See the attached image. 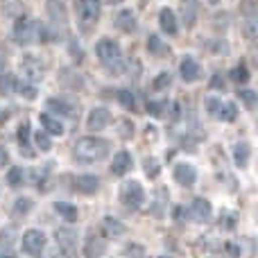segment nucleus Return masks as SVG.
Masks as SVG:
<instances>
[{"label":"nucleus","mask_w":258,"mask_h":258,"mask_svg":"<svg viewBox=\"0 0 258 258\" xmlns=\"http://www.w3.org/2000/svg\"><path fill=\"white\" fill-rule=\"evenodd\" d=\"M190 218L195 220V222H209L211 215H213V206H211L209 200H204V197H197L195 202L190 204Z\"/></svg>","instance_id":"10"},{"label":"nucleus","mask_w":258,"mask_h":258,"mask_svg":"<svg viewBox=\"0 0 258 258\" xmlns=\"http://www.w3.org/2000/svg\"><path fill=\"white\" fill-rule=\"evenodd\" d=\"M120 202L129 211H138L145 202V190L138 181H125L120 188Z\"/></svg>","instance_id":"3"},{"label":"nucleus","mask_w":258,"mask_h":258,"mask_svg":"<svg viewBox=\"0 0 258 258\" xmlns=\"http://www.w3.org/2000/svg\"><path fill=\"white\" fill-rule=\"evenodd\" d=\"M14 84H16V77L9 75V73H5V75H0V95H7L14 91Z\"/></svg>","instance_id":"31"},{"label":"nucleus","mask_w":258,"mask_h":258,"mask_svg":"<svg viewBox=\"0 0 258 258\" xmlns=\"http://www.w3.org/2000/svg\"><path fill=\"white\" fill-rule=\"evenodd\" d=\"M14 39H16L18 43H32L34 39H45V32L39 23L21 18V21L16 23V27H14Z\"/></svg>","instance_id":"4"},{"label":"nucleus","mask_w":258,"mask_h":258,"mask_svg":"<svg viewBox=\"0 0 258 258\" xmlns=\"http://www.w3.org/2000/svg\"><path fill=\"white\" fill-rule=\"evenodd\" d=\"M159 23H161V30L163 32H168L170 36H174L177 34V16H174V12L172 9H161V14H159Z\"/></svg>","instance_id":"19"},{"label":"nucleus","mask_w":258,"mask_h":258,"mask_svg":"<svg viewBox=\"0 0 258 258\" xmlns=\"http://www.w3.org/2000/svg\"><path fill=\"white\" fill-rule=\"evenodd\" d=\"M231 80L238 82V84H245V82H249V68H247L245 63L236 66V68L231 71Z\"/></svg>","instance_id":"30"},{"label":"nucleus","mask_w":258,"mask_h":258,"mask_svg":"<svg viewBox=\"0 0 258 258\" xmlns=\"http://www.w3.org/2000/svg\"><path fill=\"white\" fill-rule=\"evenodd\" d=\"M197 0H183V21H186V27H192L197 21Z\"/></svg>","instance_id":"24"},{"label":"nucleus","mask_w":258,"mask_h":258,"mask_svg":"<svg viewBox=\"0 0 258 258\" xmlns=\"http://www.w3.org/2000/svg\"><path fill=\"white\" fill-rule=\"evenodd\" d=\"M39 120H41V127L45 129V134H50V136H61L63 134V125L59 122V118L50 116V113H41Z\"/></svg>","instance_id":"20"},{"label":"nucleus","mask_w":258,"mask_h":258,"mask_svg":"<svg viewBox=\"0 0 258 258\" xmlns=\"http://www.w3.org/2000/svg\"><path fill=\"white\" fill-rule=\"evenodd\" d=\"M102 231L107 233L109 238H120L122 233L127 231V227L120 222V220H116V218H104L102 220Z\"/></svg>","instance_id":"21"},{"label":"nucleus","mask_w":258,"mask_h":258,"mask_svg":"<svg viewBox=\"0 0 258 258\" xmlns=\"http://www.w3.org/2000/svg\"><path fill=\"white\" fill-rule=\"evenodd\" d=\"M161 258H168V256H161Z\"/></svg>","instance_id":"43"},{"label":"nucleus","mask_w":258,"mask_h":258,"mask_svg":"<svg viewBox=\"0 0 258 258\" xmlns=\"http://www.w3.org/2000/svg\"><path fill=\"white\" fill-rule=\"evenodd\" d=\"M206 111H209L213 118L222 120V122H233L236 120V116H238L236 104L224 102V100H220V98H209L206 100Z\"/></svg>","instance_id":"5"},{"label":"nucleus","mask_w":258,"mask_h":258,"mask_svg":"<svg viewBox=\"0 0 258 258\" xmlns=\"http://www.w3.org/2000/svg\"><path fill=\"white\" fill-rule=\"evenodd\" d=\"M104 240L102 238H95V236H91L89 240H86V245H84V256L86 258H100L104 254Z\"/></svg>","instance_id":"22"},{"label":"nucleus","mask_w":258,"mask_h":258,"mask_svg":"<svg viewBox=\"0 0 258 258\" xmlns=\"http://www.w3.org/2000/svg\"><path fill=\"white\" fill-rule=\"evenodd\" d=\"M34 141H36V147H39L41 152H50V150H52V141H50V136L45 132H36L34 134Z\"/></svg>","instance_id":"33"},{"label":"nucleus","mask_w":258,"mask_h":258,"mask_svg":"<svg viewBox=\"0 0 258 258\" xmlns=\"http://www.w3.org/2000/svg\"><path fill=\"white\" fill-rule=\"evenodd\" d=\"M150 111L154 116H163V102H150Z\"/></svg>","instance_id":"38"},{"label":"nucleus","mask_w":258,"mask_h":258,"mask_svg":"<svg viewBox=\"0 0 258 258\" xmlns=\"http://www.w3.org/2000/svg\"><path fill=\"white\" fill-rule=\"evenodd\" d=\"M116 95H118V102H120L125 109H134V107H136V100H134V93H132V91L120 89Z\"/></svg>","instance_id":"34"},{"label":"nucleus","mask_w":258,"mask_h":258,"mask_svg":"<svg viewBox=\"0 0 258 258\" xmlns=\"http://www.w3.org/2000/svg\"><path fill=\"white\" fill-rule=\"evenodd\" d=\"M7 161H9L7 150H5V147H0V168H3V165H7Z\"/></svg>","instance_id":"39"},{"label":"nucleus","mask_w":258,"mask_h":258,"mask_svg":"<svg viewBox=\"0 0 258 258\" xmlns=\"http://www.w3.org/2000/svg\"><path fill=\"white\" fill-rule=\"evenodd\" d=\"M75 188L82 192V195H93L100 188V179L95 174H80L75 179Z\"/></svg>","instance_id":"16"},{"label":"nucleus","mask_w":258,"mask_h":258,"mask_svg":"<svg viewBox=\"0 0 258 258\" xmlns=\"http://www.w3.org/2000/svg\"><path fill=\"white\" fill-rule=\"evenodd\" d=\"M27 143H30V122H23L21 127H18V145H21V150L25 152L27 156H32L30 147H27Z\"/></svg>","instance_id":"28"},{"label":"nucleus","mask_w":258,"mask_h":258,"mask_svg":"<svg viewBox=\"0 0 258 258\" xmlns=\"http://www.w3.org/2000/svg\"><path fill=\"white\" fill-rule=\"evenodd\" d=\"M14 91H16V93H21L23 98H27V100H34L36 98V89L30 84V82H25V80H16Z\"/></svg>","instance_id":"27"},{"label":"nucleus","mask_w":258,"mask_h":258,"mask_svg":"<svg viewBox=\"0 0 258 258\" xmlns=\"http://www.w3.org/2000/svg\"><path fill=\"white\" fill-rule=\"evenodd\" d=\"M249 159H251V145L247 141L236 143V147H233V161H236L238 168H247Z\"/></svg>","instance_id":"18"},{"label":"nucleus","mask_w":258,"mask_h":258,"mask_svg":"<svg viewBox=\"0 0 258 258\" xmlns=\"http://www.w3.org/2000/svg\"><path fill=\"white\" fill-rule=\"evenodd\" d=\"M21 73L23 77H25V82H30V84H39L41 80H43V63H41L39 57H34V54H23L21 57Z\"/></svg>","instance_id":"6"},{"label":"nucleus","mask_w":258,"mask_h":258,"mask_svg":"<svg viewBox=\"0 0 258 258\" xmlns=\"http://www.w3.org/2000/svg\"><path fill=\"white\" fill-rule=\"evenodd\" d=\"M134 161H132V154L127 150H120L111 161V174L113 177H125V174L132 170Z\"/></svg>","instance_id":"13"},{"label":"nucleus","mask_w":258,"mask_h":258,"mask_svg":"<svg viewBox=\"0 0 258 258\" xmlns=\"http://www.w3.org/2000/svg\"><path fill=\"white\" fill-rule=\"evenodd\" d=\"M54 211H57V213L61 215L66 222H77V218H80V211H77V206L68 204V202H54Z\"/></svg>","instance_id":"23"},{"label":"nucleus","mask_w":258,"mask_h":258,"mask_svg":"<svg viewBox=\"0 0 258 258\" xmlns=\"http://www.w3.org/2000/svg\"><path fill=\"white\" fill-rule=\"evenodd\" d=\"M0 258H16L14 254H0Z\"/></svg>","instance_id":"42"},{"label":"nucleus","mask_w":258,"mask_h":258,"mask_svg":"<svg viewBox=\"0 0 258 258\" xmlns=\"http://www.w3.org/2000/svg\"><path fill=\"white\" fill-rule=\"evenodd\" d=\"M170 82H172L170 73H159V75L154 77V82H152V89L154 91H165L170 86Z\"/></svg>","instance_id":"32"},{"label":"nucleus","mask_w":258,"mask_h":258,"mask_svg":"<svg viewBox=\"0 0 258 258\" xmlns=\"http://www.w3.org/2000/svg\"><path fill=\"white\" fill-rule=\"evenodd\" d=\"M109 122H111V113L104 107L93 109V111L89 113V118H86V127H89L91 132H102V129L109 127Z\"/></svg>","instance_id":"9"},{"label":"nucleus","mask_w":258,"mask_h":258,"mask_svg":"<svg viewBox=\"0 0 258 258\" xmlns=\"http://www.w3.org/2000/svg\"><path fill=\"white\" fill-rule=\"evenodd\" d=\"M48 109L54 113H59V116H63V118H77V113H80L77 104L68 102V100H61V98H50Z\"/></svg>","instance_id":"12"},{"label":"nucleus","mask_w":258,"mask_h":258,"mask_svg":"<svg viewBox=\"0 0 258 258\" xmlns=\"http://www.w3.org/2000/svg\"><path fill=\"white\" fill-rule=\"evenodd\" d=\"M147 52H152V54H165V52H168V45L163 43V39H161V36L150 34V36H147Z\"/></svg>","instance_id":"25"},{"label":"nucleus","mask_w":258,"mask_h":258,"mask_svg":"<svg viewBox=\"0 0 258 258\" xmlns=\"http://www.w3.org/2000/svg\"><path fill=\"white\" fill-rule=\"evenodd\" d=\"M48 5V14H50V21L59 27H66L68 25V12H66V3L63 0H45Z\"/></svg>","instance_id":"11"},{"label":"nucleus","mask_w":258,"mask_h":258,"mask_svg":"<svg viewBox=\"0 0 258 258\" xmlns=\"http://www.w3.org/2000/svg\"><path fill=\"white\" fill-rule=\"evenodd\" d=\"M34 209V202L30 200V197H18L16 204H14V215H18V218H25L30 211Z\"/></svg>","instance_id":"26"},{"label":"nucleus","mask_w":258,"mask_h":258,"mask_svg":"<svg viewBox=\"0 0 258 258\" xmlns=\"http://www.w3.org/2000/svg\"><path fill=\"white\" fill-rule=\"evenodd\" d=\"M159 161L154 159V156H150V159H145V172H147V177H152L154 179L156 174H159Z\"/></svg>","instance_id":"37"},{"label":"nucleus","mask_w":258,"mask_h":258,"mask_svg":"<svg viewBox=\"0 0 258 258\" xmlns=\"http://www.w3.org/2000/svg\"><path fill=\"white\" fill-rule=\"evenodd\" d=\"M45 245H48V238H45V233L39 231V229L25 231V236H23V240H21V247L27 256H41Z\"/></svg>","instance_id":"7"},{"label":"nucleus","mask_w":258,"mask_h":258,"mask_svg":"<svg viewBox=\"0 0 258 258\" xmlns=\"http://www.w3.org/2000/svg\"><path fill=\"white\" fill-rule=\"evenodd\" d=\"M179 73H181L183 82H197L200 80V75H202V68L192 57H183L181 66H179Z\"/></svg>","instance_id":"15"},{"label":"nucleus","mask_w":258,"mask_h":258,"mask_svg":"<svg viewBox=\"0 0 258 258\" xmlns=\"http://www.w3.org/2000/svg\"><path fill=\"white\" fill-rule=\"evenodd\" d=\"M75 12L80 16L82 25L89 27L100 18V0H75Z\"/></svg>","instance_id":"8"},{"label":"nucleus","mask_w":258,"mask_h":258,"mask_svg":"<svg viewBox=\"0 0 258 258\" xmlns=\"http://www.w3.org/2000/svg\"><path fill=\"white\" fill-rule=\"evenodd\" d=\"M23 181H25V170L23 168H12L9 170V174H7V183L12 188H18V186H23Z\"/></svg>","instance_id":"29"},{"label":"nucleus","mask_w":258,"mask_h":258,"mask_svg":"<svg viewBox=\"0 0 258 258\" xmlns=\"http://www.w3.org/2000/svg\"><path fill=\"white\" fill-rule=\"evenodd\" d=\"M116 25L125 34H134L136 32V16H134L132 9H122V12L116 14Z\"/></svg>","instance_id":"17"},{"label":"nucleus","mask_w":258,"mask_h":258,"mask_svg":"<svg viewBox=\"0 0 258 258\" xmlns=\"http://www.w3.org/2000/svg\"><path fill=\"white\" fill-rule=\"evenodd\" d=\"M109 141L104 138H93V136H86V138H80L73 150V156H75L77 163H98V161L107 159L109 156Z\"/></svg>","instance_id":"1"},{"label":"nucleus","mask_w":258,"mask_h":258,"mask_svg":"<svg viewBox=\"0 0 258 258\" xmlns=\"http://www.w3.org/2000/svg\"><path fill=\"white\" fill-rule=\"evenodd\" d=\"M174 179H177V183L190 188V186H195V181H197V170L192 168L190 163H177L174 165Z\"/></svg>","instance_id":"14"},{"label":"nucleus","mask_w":258,"mask_h":258,"mask_svg":"<svg viewBox=\"0 0 258 258\" xmlns=\"http://www.w3.org/2000/svg\"><path fill=\"white\" fill-rule=\"evenodd\" d=\"M238 98L242 100V104H245L247 109H254L256 107V93H254V91H240V93H238Z\"/></svg>","instance_id":"36"},{"label":"nucleus","mask_w":258,"mask_h":258,"mask_svg":"<svg viewBox=\"0 0 258 258\" xmlns=\"http://www.w3.org/2000/svg\"><path fill=\"white\" fill-rule=\"evenodd\" d=\"M122 256H125V258H145V249H143V245H136V242H132V245L125 247Z\"/></svg>","instance_id":"35"},{"label":"nucleus","mask_w":258,"mask_h":258,"mask_svg":"<svg viewBox=\"0 0 258 258\" xmlns=\"http://www.w3.org/2000/svg\"><path fill=\"white\" fill-rule=\"evenodd\" d=\"M211 86H213V89H224V82H222V77H220V75H215V77H213V82H211Z\"/></svg>","instance_id":"40"},{"label":"nucleus","mask_w":258,"mask_h":258,"mask_svg":"<svg viewBox=\"0 0 258 258\" xmlns=\"http://www.w3.org/2000/svg\"><path fill=\"white\" fill-rule=\"evenodd\" d=\"M104 3H109V5H120L122 0H104Z\"/></svg>","instance_id":"41"},{"label":"nucleus","mask_w":258,"mask_h":258,"mask_svg":"<svg viewBox=\"0 0 258 258\" xmlns=\"http://www.w3.org/2000/svg\"><path fill=\"white\" fill-rule=\"evenodd\" d=\"M95 52H98L100 61L111 73H122V66H125V63H122V50L113 39H107V36L100 39L98 45H95Z\"/></svg>","instance_id":"2"}]
</instances>
